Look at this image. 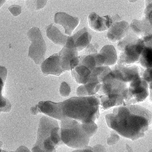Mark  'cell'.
Here are the masks:
<instances>
[{"instance_id": "6da1fadb", "label": "cell", "mask_w": 152, "mask_h": 152, "mask_svg": "<svg viewBox=\"0 0 152 152\" xmlns=\"http://www.w3.org/2000/svg\"><path fill=\"white\" fill-rule=\"evenodd\" d=\"M108 127L132 140L144 137L152 122V114L141 106L129 104L115 108L105 115Z\"/></svg>"}, {"instance_id": "7a4b0ae2", "label": "cell", "mask_w": 152, "mask_h": 152, "mask_svg": "<svg viewBox=\"0 0 152 152\" xmlns=\"http://www.w3.org/2000/svg\"><path fill=\"white\" fill-rule=\"evenodd\" d=\"M60 103L65 119L71 118L82 123H87L95 122L99 117V96L97 94L72 97Z\"/></svg>"}, {"instance_id": "3957f363", "label": "cell", "mask_w": 152, "mask_h": 152, "mask_svg": "<svg viewBox=\"0 0 152 152\" xmlns=\"http://www.w3.org/2000/svg\"><path fill=\"white\" fill-rule=\"evenodd\" d=\"M64 144L61 138V129L57 121L43 116L39 125L36 141L32 152H56L59 145Z\"/></svg>"}, {"instance_id": "277c9868", "label": "cell", "mask_w": 152, "mask_h": 152, "mask_svg": "<svg viewBox=\"0 0 152 152\" xmlns=\"http://www.w3.org/2000/svg\"><path fill=\"white\" fill-rule=\"evenodd\" d=\"M60 129L61 140L68 147L77 149L88 145L91 137L86 132L83 123L66 118L61 121Z\"/></svg>"}, {"instance_id": "5b68a950", "label": "cell", "mask_w": 152, "mask_h": 152, "mask_svg": "<svg viewBox=\"0 0 152 152\" xmlns=\"http://www.w3.org/2000/svg\"><path fill=\"white\" fill-rule=\"evenodd\" d=\"M27 36L31 42L29 48L28 56L36 64L40 65L44 61L47 49L41 32L39 28L33 27L28 31Z\"/></svg>"}, {"instance_id": "8992f818", "label": "cell", "mask_w": 152, "mask_h": 152, "mask_svg": "<svg viewBox=\"0 0 152 152\" xmlns=\"http://www.w3.org/2000/svg\"><path fill=\"white\" fill-rule=\"evenodd\" d=\"M101 84V88L96 93L99 96H122L125 98L126 101L128 94V83L115 78L111 70L104 77Z\"/></svg>"}, {"instance_id": "52a82bcc", "label": "cell", "mask_w": 152, "mask_h": 152, "mask_svg": "<svg viewBox=\"0 0 152 152\" xmlns=\"http://www.w3.org/2000/svg\"><path fill=\"white\" fill-rule=\"evenodd\" d=\"M145 45L143 39L138 38L130 42L121 51L117 64L129 65L138 62Z\"/></svg>"}, {"instance_id": "ba28073f", "label": "cell", "mask_w": 152, "mask_h": 152, "mask_svg": "<svg viewBox=\"0 0 152 152\" xmlns=\"http://www.w3.org/2000/svg\"><path fill=\"white\" fill-rule=\"evenodd\" d=\"M148 88V84L141 77L129 83L127 97L123 105L143 101L149 95Z\"/></svg>"}, {"instance_id": "9c48e42d", "label": "cell", "mask_w": 152, "mask_h": 152, "mask_svg": "<svg viewBox=\"0 0 152 152\" xmlns=\"http://www.w3.org/2000/svg\"><path fill=\"white\" fill-rule=\"evenodd\" d=\"M114 77L122 82L129 83L141 77L144 69L134 64H117L110 68Z\"/></svg>"}, {"instance_id": "30bf717a", "label": "cell", "mask_w": 152, "mask_h": 152, "mask_svg": "<svg viewBox=\"0 0 152 152\" xmlns=\"http://www.w3.org/2000/svg\"><path fill=\"white\" fill-rule=\"evenodd\" d=\"M64 71H69L78 64L77 51L68 37L65 45L59 54Z\"/></svg>"}, {"instance_id": "8fae6325", "label": "cell", "mask_w": 152, "mask_h": 152, "mask_svg": "<svg viewBox=\"0 0 152 152\" xmlns=\"http://www.w3.org/2000/svg\"><path fill=\"white\" fill-rule=\"evenodd\" d=\"M96 67L115 64L117 60L116 51L113 46H104L95 56Z\"/></svg>"}, {"instance_id": "7c38bea8", "label": "cell", "mask_w": 152, "mask_h": 152, "mask_svg": "<svg viewBox=\"0 0 152 152\" xmlns=\"http://www.w3.org/2000/svg\"><path fill=\"white\" fill-rule=\"evenodd\" d=\"M41 71L46 76H58L64 72L59 54H55L44 61L41 65Z\"/></svg>"}, {"instance_id": "4fadbf2b", "label": "cell", "mask_w": 152, "mask_h": 152, "mask_svg": "<svg viewBox=\"0 0 152 152\" xmlns=\"http://www.w3.org/2000/svg\"><path fill=\"white\" fill-rule=\"evenodd\" d=\"M54 20L56 23L64 27L65 34L69 35L72 34L80 23V19L78 18L73 17L64 12L56 13Z\"/></svg>"}, {"instance_id": "5bb4252c", "label": "cell", "mask_w": 152, "mask_h": 152, "mask_svg": "<svg viewBox=\"0 0 152 152\" xmlns=\"http://www.w3.org/2000/svg\"><path fill=\"white\" fill-rule=\"evenodd\" d=\"M129 29V23L125 20L113 23L109 29L107 37L110 41L117 42L127 35Z\"/></svg>"}, {"instance_id": "9a60e30c", "label": "cell", "mask_w": 152, "mask_h": 152, "mask_svg": "<svg viewBox=\"0 0 152 152\" xmlns=\"http://www.w3.org/2000/svg\"><path fill=\"white\" fill-rule=\"evenodd\" d=\"M89 27L92 30L101 32L109 29L113 23L110 16L100 17L94 12L91 13L88 16Z\"/></svg>"}, {"instance_id": "2e32d148", "label": "cell", "mask_w": 152, "mask_h": 152, "mask_svg": "<svg viewBox=\"0 0 152 152\" xmlns=\"http://www.w3.org/2000/svg\"><path fill=\"white\" fill-rule=\"evenodd\" d=\"M37 105L41 113L60 121L65 119L62 113L60 102L56 103L50 101H40Z\"/></svg>"}, {"instance_id": "e0dca14e", "label": "cell", "mask_w": 152, "mask_h": 152, "mask_svg": "<svg viewBox=\"0 0 152 152\" xmlns=\"http://www.w3.org/2000/svg\"><path fill=\"white\" fill-rule=\"evenodd\" d=\"M68 37L77 51H81L89 45L92 38L86 27L79 30L73 36Z\"/></svg>"}, {"instance_id": "ac0fdd59", "label": "cell", "mask_w": 152, "mask_h": 152, "mask_svg": "<svg viewBox=\"0 0 152 152\" xmlns=\"http://www.w3.org/2000/svg\"><path fill=\"white\" fill-rule=\"evenodd\" d=\"M46 34L54 44L61 46L65 45L68 37L62 34L58 29L53 26V24L47 27Z\"/></svg>"}, {"instance_id": "d6986e66", "label": "cell", "mask_w": 152, "mask_h": 152, "mask_svg": "<svg viewBox=\"0 0 152 152\" xmlns=\"http://www.w3.org/2000/svg\"><path fill=\"white\" fill-rule=\"evenodd\" d=\"M101 86V83L97 82L88 83L83 84L77 89L76 94L78 96L95 95L99 90Z\"/></svg>"}, {"instance_id": "ffe728a7", "label": "cell", "mask_w": 152, "mask_h": 152, "mask_svg": "<svg viewBox=\"0 0 152 152\" xmlns=\"http://www.w3.org/2000/svg\"><path fill=\"white\" fill-rule=\"evenodd\" d=\"M152 50L151 46H144L137 63L145 69L152 68Z\"/></svg>"}, {"instance_id": "44dd1931", "label": "cell", "mask_w": 152, "mask_h": 152, "mask_svg": "<svg viewBox=\"0 0 152 152\" xmlns=\"http://www.w3.org/2000/svg\"><path fill=\"white\" fill-rule=\"evenodd\" d=\"M96 53L84 55L79 57L78 64L83 65L92 71L96 67L95 56Z\"/></svg>"}, {"instance_id": "7402d4cb", "label": "cell", "mask_w": 152, "mask_h": 152, "mask_svg": "<svg viewBox=\"0 0 152 152\" xmlns=\"http://www.w3.org/2000/svg\"><path fill=\"white\" fill-rule=\"evenodd\" d=\"M11 104L9 100L3 97L2 94L0 95V111L8 112L10 111Z\"/></svg>"}, {"instance_id": "603a6c76", "label": "cell", "mask_w": 152, "mask_h": 152, "mask_svg": "<svg viewBox=\"0 0 152 152\" xmlns=\"http://www.w3.org/2000/svg\"><path fill=\"white\" fill-rule=\"evenodd\" d=\"M7 75V71L4 66H0V95L2 94V91L4 84Z\"/></svg>"}, {"instance_id": "cb8c5ba5", "label": "cell", "mask_w": 152, "mask_h": 152, "mask_svg": "<svg viewBox=\"0 0 152 152\" xmlns=\"http://www.w3.org/2000/svg\"><path fill=\"white\" fill-rule=\"evenodd\" d=\"M71 92V88L68 84L65 82H62L59 88V93L61 96L67 97Z\"/></svg>"}, {"instance_id": "d4e9b609", "label": "cell", "mask_w": 152, "mask_h": 152, "mask_svg": "<svg viewBox=\"0 0 152 152\" xmlns=\"http://www.w3.org/2000/svg\"><path fill=\"white\" fill-rule=\"evenodd\" d=\"M141 77L148 85L152 83V68L144 69L142 72Z\"/></svg>"}, {"instance_id": "484cf974", "label": "cell", "mask_w": 152, "mask_h": 152, "mask_svg": "<svg viewBox=\"0 0 152 152\" xmlns=\"http://www.w3.org/2000/svg\"><path fill=\"white\" fill-rule=\"evenodd\" d=\"M8 10L12 15L15 17L18 16L21 12V7L18 5H12L8 8Z\"/></svg>"}, {"instance_id": "4316f807", "label": "cell", "mask_w": 152, "mask_h": 152, "mask_svg": "<svg viewBox=\"0 0 152 152\" xmlns=\"http://www.w3.org/2000/svg\"><path fill=\"white\" fill-rule=\"evenodd\" d=\"M119 136L115 132H112L110 137L107 140V142L109 145H112L116 143L119 140Z\"/></svg>"}, {"instance_id": "83f0119b", "label": "cell", "mask_w": 152, "mask_h": 152, "mask_svg": "<svg viewBox=\"0 0 152 152\" xmlns=\"http://www.w3.org/2000/svg\"><path fill=\"white\" fill-rule=\"evenodd\" d=\"M94 152H106L105 148L100 145H97L92 147Z\"/></svg>"}, {"instance_id": "f1b7e54d", "label": "cell", "mask_w": 152, "mask_h": 152, "mask_svg": "<svg viewBox=\"0 0 152 152\" xmlns=\"http://www.w3.org/2000/svg\"><path fill=\"white\" fill-rule=\"evenodd\" d=\"M30 112L33 115H36L41 113L38 107L37 104L30 109Z\"/></svg>"}, {"instance_id": "f546056e", "label": "cell", "mask_w": 152, "mask_h": 152, "mask_svg": "<svg viewBox=\"0 0 152 152\" xmlns=\"http://www.w3.org/2000/svg\"><path fill=\"white\" fill-rule=\"evenodd\" d=\"M10 152H31V151L26 147L21 145L15 151H10Z\"/></svg>"}, {"instance_id": "4dcf8cb0", "label": "cell", "mask_w": 152, "mask_h": 152, "mask_svg": "<svg viewBox=\"0 0 152 152\" xmlns=\"http://www.w3.org/2000/svg\"><path fill=\"white\" fill-rule=\"evenodd\" d=\"M83 152H94L92 149V147L88 146L81 148Z\"/></svg>"}, {"instance_id": "1f68e13d", "label": "cell", "mask_w": 152, "mask_h": 152, "mask_svg": "<svg viewBox=\"0 0 152 152\" xmlns=\"http://www.w3.org/2000/svg\"><path fill=\"white\" fill-rule=\"evenodd\" d=\"M6 0H0V8L5 3Z\"/></svg>"}, {"instance_id": "d6a6232c", "label": "cell", "mask_w": 152, "mask_h": 152, "mask_svg": "<svg viewBox=\"0 0 152 152\" xmlns=\"http://www.w3.org/2000/svg\"><path fill=\"white\" fill-rule=\"evenodd\" d=\"M72 152H83V151L81 149H79L75 150Z\"/></svg>"}, {"instance_id": "836d02e7", "label": "cell", "mask_w": 152, "mask_h": 152, "mask_svg": "<svg viewBox=\"0 0 152 152\" xmlns=\"http://www.w3.org/2000/svg\"><path fill=\"white\" fill-rule=\"evenodd\" d=\"M3 145V142L0 141V152L2 151V148Z\"/></svg>"}, {"instance_id": "e575fe53", "label": "cell", "mask_w": 152, "mask_h": 152, "mask_svg": "<svg viewBox=\"0 0 152 152\" xmlns=\"http://www.w3.org/2000/svg\"><path fill=\"white\" fill-rule=\"evenodd\" d=\"M1 152H8L6 151H5L4 150H2V151H1Z\"/></svg>"}, {"instance_id": "d590c367", "label": "cell", "mask_w": 152, "mask_h": 152, "mask_svg": "<svg viewBox=\"0 0 152 152\" xmlns=\"http://www.w3.org/2000/svg\"><path fill=\"white\" fill-rule=\"evenodd\" d=\"M152 152L151 150L150 151H149V152Z\"/></svg>"}, {"instance_id": "8d00e7d4", "label": "cell", "mask_w": 152, "mask_h": 152, "mask_svg": "<svg viewBox=\"0 0 152 152\" xmlns=\"http://www.w3.org/2000/svg\"><path fill=\"white\" fill-rule=\"evenodd\" d=\"M0 113H1V112H0Z\"/></svg>"}]
</instances>
